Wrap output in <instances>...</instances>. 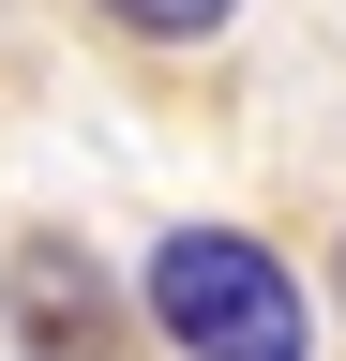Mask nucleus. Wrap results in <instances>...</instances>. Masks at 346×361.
Listing matches in <instances>:
<instances>
[{
	"instance_id": "nucleus-2",
	"label": "nucleus",
	"mask_w": 346,
	"mask_h": 361,
	"mask_svg": "<svg viewBox=\"0 0 346 361\" xmlns=\"http://www.w3.org/2000/svg\"><path fill=\"white\" fill-rule=\"evenodd\" d=\"M121 30H151V45H196V30H226V0H106Z\"/></svg>"
},
{
	"instance_id": "nucleus-1",
	"label": "nucleus",
	"mask_w": 346,
	"mask_h": 361,
	"mask_svg": "<svg viewBox=\"0 0 346 361\" xmlns=\"http://www.w3.org/2000/svg\"><path fill=\"white\" fill-rule=\"evenodd\" d=\"M151 316L181 331V361H301V271L241 226H181L151 256Z\"/></svg>"
}]
</instances>
